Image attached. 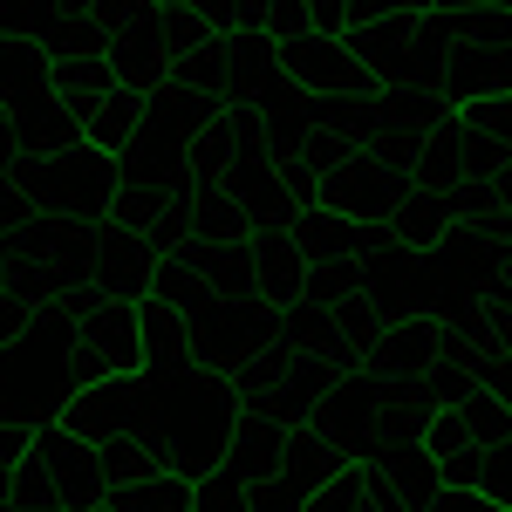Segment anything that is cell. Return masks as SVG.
<instances>
[{
  "mask_svg": "<svg viewBox=\"0 0 512 512\" xmlns=\"http://www.w3.org/2000/svg\"><path fill=\"white\" fill-rule=\"evenodd\" d=\"M96 512H103V506H96Z\"/></svg>",
  "mask_w": 512,
  "mask_h": 512,
  "instance_id": "obj_37",
  "label": "cell"
},
{
  "mask_svg": "<svg viewBox=\"0 0 512 512\" xmlns=\"http://www.w3.org/2000/svg\"><path fill=\"white\" fill-rule=\"evenodd\" d=\"M512 444V403L499 396L472 390L465 403H451V410H437L431 431H424V451L431 458H458V451H499Z\"/></svg>",
  "mask_w": 512,
  "mask_h": 512,
  "instance_id": "obj_9",
  "label": "cell"
},
{
  "mask_svg": "<svg viewBox=\"0 0 512 512\" xmlns=\"http://www.w3.org/2000/svg\"><path fill=\"white\" fill-rule=\"evenodd\" d=\"M103 376H144V328H137V301H103L96 315L76 328L69 342V396L103 383Z\"/></svg>",
  "mask_w": 512,
  "mask_h": 512,
  "instance_id": "obj_3",
  "label": "cell"
},
{
  "mask_svg": "<svg viewBox=\"0 0 512 512\" xmlns=\"http://www.w3.org/2000/svg\"><path fill=\"white\" fill-rule=\"evenodd\" d=\"M0 512H7V506H0Z\"/></svg>",
  "mask_w": 512,
  "mask_h": 512,
  "instance_id": "obj_38",
  "label": "cell"
},
{
  "mask_svg": "<svg viewBox=\"0 0 512 512\" xmlns=\"http://www.w3.org/2000/svg\"><path fill=\"white\" fill-rule=\"evenodd\" d=\"M110 69H117V82L137 96V103H151L158 89H171V62H164V48L151 41V28L144 21H123V28H110Z\"/></svg>",
  "mask_w": 512,
  "mask_h": 512,
  "instance_id": "obj_16",
  "label": "cell"
},
{
  "mask_svg": "<svg viewBox=\"0 0 512 512\" xmlns=\"http://www.w3.org/2000/svg\"><path fill=\"white\" fill-rule=\"evenodd\" d=\"M472 117H478V130H492V137L512 151V89H506V96H492V103H472Z\"/></svg>",
  "mask_w": 512,
  "mask_h": 512,
  "instance_id": "obj_32",
  "label": "cell"
},
{
  "mask_svg": "<svg viewBox=\"0 0 512 512\" xmlns=\"http://www.w3.org/2000/svg\"><path fill=\"white\" fill-rule=\"evenodd\" d=\"M7 178L21 185V198L48 212V219H82V226H103L110 219V198H117L123 171L117 158L89 151V144H69V151H48V158H14Z\"/></svg>",
  "mask_w": 512,
  "mask_h": 512,
  "instance_id": "obj_1",
  "label": "cell"
},
{
  "mask_svg": "<svg viewBox=\"0 0 512 512\" xmlns=\"http://www.w3.org/2000/svg\"><path fill=\"white\" fill-rule=\"evenodd\" d=\"M437 403L424 396V383H383V410H376V431L383 444H424Z\"/></svg>",
  "mask_w": 512,
  "mask_h": 512,
  "instance_id": "obj_23",
  "label": "cell"
},
{
  "mask_svg": "<svg viewBox=\"0 0 512 512\" xmlns=\"http://www.w3.org/2000/svg\"><path fill=\"white\" fill-rule=\"evenodd\" d=\"M362 294H369V267H362V260H328V267H308V294H301V301L342 315V308L362 301Z\"/></svg>",
  "mask_w": 512,
  "mask_h": 512,
  "instance_id": "obj_27",
  "label": "cell"
},
{
  "mask_svg": "<svg viewBox=\"0 0 512 512\" xmlns=\"http://www.w3.org/2000/svg\"><path fill=\"white\" fill-rule=\"evenodd\" d=\"M123 82L110 69V55H62L55 62V103L69 110V117H89L103 96H117Z\"/></svg>",
  "mask_w": 512,
  "mask_h": 512,
  "instance_id": "obj_21",
  "label": "cell"
},
{
  "mask_svg": "<svg viewBox=\"0 0 512 512\" xmlns=\"http://www.w3.org/2000/svg\"><path fill=\"white\" fill-rule=\"evenodd\" d=\"M35 315H41V308L28 301V294H21V287H0V355L14 349L28 328H35Z\"/></svg>",
  "mask_w": 512,
  "mask_h": 512,
  "instance_id": "obj_31",
  "label": "cell"
},
{
  "mask_svg": "<svg viewBox=\"0 0 512 512\" xmlns=\"http://www.w3.org/2000/svg\"><path fill=\"white\" fill-rule=\"evenodd\" d=\"M376 410H383V376H369V369H349L335 390L315 403V424L349 465H376L383 458V431H376Z\"/></svg>",
  "mask_w": 512,
  "mask_h": 512,
  "instance_id": "obj_4",
  "label": "cell"
},
{
  "mask_svg": "<svg viewBox=\"0 0 512 512\" xmlns=\"http://www.w3.org/2000/svg\"><path fill=\"white\" fill-rule=\"evenodd\" d=\"M144 28H151V41L164 48V62L178 69L192 48H205V41L219 35V21L205 14V7H178V0H158L151 14H144Z\"/></svg>",
  "mask_w": 512,
  "mask_h": 512,
  "instance_id": "obj_22",
  "label": "cell"
},
{
  "mask_svg": "<svg viewBox=\"0 0 512 512\" xmlns=\"http://www.w3.org/2000/svg\"><path fill=\"white\" fill-rule=\"evenodd\" d=\"M55 103V55L28 35H0V110L7 123Z\"/></svg>",
  "mask_w": 512,
  "mask_h": 512,
  "instance_id": "obj_12",
  "label": "cell"
},
{
  "mask_svg": "<svg viewBox=\"0 0 512 512\" xmlns=\"http://www.w3.org/2000/svg\"><path fill=\"white\" fill-rule=\"evenodd\" d=\"M246 246H253V301L260 308H287V301L308 294V260H301V246H294L287 226L260 219Z\"/></svg>",
  "mask_w": 512,
  "mask_h": 512,
  "instance_id": "obj_11",
  "label": "cell"
},
{
  "mask_svg": "<svg viewBox=\"0 0 512 512\" xmlns=\"http://www.w3.org/2000/svg\"><path fill=\"white\" fill-rule=\"evenodd\" d=\"M349 151H355V144L342 137V130H328V123H315V130H301V144H294L287 158H294V164H308L315 178H328V171H335V164L349 158Z\"/></svg>",
  "mask_w": 512,
  "mask_h": 512,
  "instance_id": "obj_30",
  "label": "cell"
},
{
  "mask_svg": "<svg viewBox=\"0 0 512 512\" xmlns=\"http://www.w3.org/2000/svg\"><path fill=\"white\" fill-rule=\"evenodd\" d=\"M137 328H144V376L205 369V355H198V342H192V315H178L171 301L144 294V301H137Z\"/></svg>",
  "mask_w": 512,
  "mask_h": 512,
  "instance_id": "obj_15",
  "label": "cell"
},
{
  "mask_svg": "<svg viewBox=\"0 0 512 512\" xmlns=\"http://www.w3.org/2000/svg\"><path fill=\"white\" fill-rule=\"evenodd\" d=\"M506 253H512V239H506Z\"/></svg>",
  "mask_w": 512,
  "mask_h": 512,
  "instance_id": "obj_36",
  "label": "cell"
},
{
  "mask_svg": "<svg viewBox=\"0 0 512 512\" xmlns=\"http://www.w3.org/2000/svg\"><path fill=\"white\" fill-rule=\"evenodd\" d=\"M137 137H144V103H137L130 89L103 96V103L82 117V144H89V151H103V158H117V164L137 151Z\"/></svg>",
  "mask_w": 512,
  "mask_h": 512,
  "instance_id": "obj_20",
  "label": "cell"
},
{
  "mask_svg": "<svg viewBox=\"0 0 512 512\" xmlns=\"http://www.w3.org/2000/svg\"><path fill=\"white\" fill-rule=\"evenodd\" d=\"M280 465H287V424L239 410L233 437H226V472H239L246 485H267V478H280Z\"/></svg>",
  "mask_w": 512,
  "mask_h": 512,
  "instance_id": "obj_17",
  "label": "cell"
},
{
  "mask_svg": "<svg viewBox=\"0 0 512 512\" xmlns=\"http://www.w3.org/2000/svg\"><path fill=\"white\" fill-rule=\"evenodd\" d=\"M151 294H158V301H171L178 315H198V308L212 301V287H205V274H198V253H192V246H185V253H164V260H158Z\"/></svg>",
  "mask_w": 512,
  "mask_h": 512,
  "instance_id": "obj_26",
  "label": "cell"
},
{
  "mask_svg": "<svg viewBox=\"0 0 512 512\" xmlns=\"http://www.w3.org/2000/svg\"><path fill=\"white\" fill-rule=\"evenodd\" d=\"M437 362H444V321L437 315H390L383 342L362 355V369L383 383H424Z\"/></svg>",
  "mask_w": 512,
  "mask_h": 512,
  "instance_id": "obj_8",
  "label": "cell"
},
{
  "mask_svg": "<svg viewBox=\"0 0 512 512\" xmlns=\"http://www.w3.org/2000/svg\"><path fill=\"white\" fill-rule=\"evenodd\" d=\"M28 458L55 478V499H69V506H82V512L103 506V451L82 444L76 431H62V424H35Z\"/></svg>",
  "mask_w": 512,
  "mask_h": 512,
  "instance_id": "obj_7",
  "label": "cell"
},
{
  "mask_svg": "<svg viewBox=\"0 0 512 512\" xmlns=\"http://www.w3.org/2000/svg\"><path fill=\"white\" fill-rule=\"evenodd\" d=\"M376 478L390 485V499L403 512H431L437 499H444V472H437V458L424 451V444H383Z\"/></svg>",
  "mask_w": 512,
  "mask_h": 512,
  "instance_id": "obj_18",
  "label": "cell"
},
{
  "mask_svg": "<svg viewBox=\"0 0 512 512\" xmlns=\"http://www.w3.org/2000/svg\"><path fill=\"white\" fill-rule=\"evenodd\" d=\"M478 7H492V14H512V0H478Z\"/></svg>",
  "mask_w": 512,
  "mask_h": 512,
  "instance_id": "obj_35",
  "label": "cell"
},
{
  "mask_svg": "<svg viewBox=\"0 0 512 512\" xmlns=\"http://www.w3.org/2000/svg\"><path fill=\"white\" fill-rule=\"evenodd\" d=\"M274 62H280V76L294 82V89H308V96H369V89H376V76L349 55L342 35H315V28H308V35L280 41Z\"/></svg>",
  "mask_w": 512,
  "mask_h": 512,
  "instance_id": "obj_5",
  "label": "cell"
},
{
  "mask_svg": "<svg viewBox=\"0 0 512 512\" xmlns=\"http://www.w3.org/2000/svg\"><path fill=\"white\" fill-rule=\"evenodd\" d=\"M287 233H294V246H301L308 267H328V260H369L376 239H383V226H362V219H342V212H328V205H308V212L287 219Z\"/></svg>",
  "mask_w": 512,
  "mask_h": 512,
  "instance_id": "obj_13",
  "label": "cell"
},
{
  "mask_svg": "<svg viewBox=\"0 0 512 512\" xmlns=\"http://www.w3.org/2000/svg\"><path fill=\"white\" fill-rule=\"evenodd\" d=\"M192 512H253V485L219 465V472L192 478Z\"/></svg>",
  "mask_w": 512,
  "mask_h": 512,
  "instance_id": "obj_29",
  "label": "cell"
},
{
  "mask_svg": "<svg viewBox=\"0 0 512 512\" xmlns=\"http://www.w3.org/2000/svg\"><path fill=\"white\" fill-rule=\"evenodd\" d=\"M308 28L315 35H349V0H308Z\"/></svg>",
  "mask_w": 512,
  "mask_h": 512,
  "instance_id": "obj_33",
  "label": "cell"
},
{
  "mask_svg": "<svg viewBox=\"0 0 512 512\" xmlns=\"http://www.w3.org/2000/svg\"><path fill=\"white\" fill-rule=\"evenodd\" d=\"M103 512H192V478L158 472V478H144V485H110Z\"/></svg>",
  "mask_w": 512,
  "mask_h": 512,
  "instance_id": "obj_25",
  "label": "cell"
},
{
  "mask_svg": "<svg viewBox=\"0 0 512 512\" xmlns=\"http://www.w3.org/2000/svg\"><path fill=\"white\" fill-rule=\"evenodd\" d=\"M274 342H287V349H301V355H335L342 349L335 315L315 308V301H287V308H274Z\"/></svg>",
  "mask_w": 512,
  "mask_h": 512,
  "instance_id": "obj_24",
  "label": "cell"
},
{
  "mask_svg": "<svg viewBox=\"0 0 512 512\" xmlns=\"http://www.w3.org/2000/svg\"><path fill=\"white\" fill-rule=\"evenodd\" d=\"M485 185H492V205H499V212H506V219H512V158L499 164V171H492Z\"/></svg>",
  "mask_w": 512,
  "mask_h": 512,
  "instance_id": "obj_34",
  "label": "cell"
},
{
  "mask_svg": "<svg viewBox=\"0 0 512 512\" xmlns=\"http://www.w3.org/2000/svg\"><path fill=\"white\" fill-rule=\"evenodd\" d=\"M512 89V35L499 41H465L444 55V76H437V96L444 110H472V103H492Z\"/></svg>",
  "mask_w": 512,
  "mask_h": 512,
  "instance_id": "obj_10",
  "label": "cell"
},
{
  "mask_svg": "<svg viewBox=\"0 0 512 512\" xmlns=\"http://www.w3.org/2000/svg\"><path fill=\"white\" fill-rule=\"evenodd\" d=\"M396 198H403V178L383 158H369V151H349L321 178V205L342 212V219H362V226H383L396 212Z\"/></svg>",
  "mask_w": 512,
  "mask_h": 512,
  "instance_id": "obj_6",
  "label": "cell"
},
{
  "mask_svg": "<svg viewBox=\"0 0 512 512\" xmlns=\"http://www.w3.org/2000/svg\"><path fill=\"white\" fill-rule=\"evenodd\" d=\"M158 246H151V233H123V226H103L96 233V287L103 294H117V301H144L151 294V274H158Z\"/></svg>",
  "mask_w": 512,
  "mask_h": 512,
  "instance_id": "obj_14",
  "label": "cell"
},
{
  "mask_svg": "<svg viewBox=\"0 0 512 512\" xmlns=\"http://www.w3.org/2000/svg\"><path fill=\"white\" fill-rule=\"evenodd\" d=\"M62 431H76L82 444H123V437H151L158 424V383L151 376H103V383H89L62 403V417H55Z\"/></svg>",
  "mask_w": 512,
  "mask_h": 512,
  "instance_id": "obj_2",
  "label": "cell"
},
{
  "mask_svg": "<svg viewBox=\"0 0 512 512\" xmlns=\"http://www.w3.org/2000/svg\"><path fill=\"white\" fill-rule=\"evenodd\" d=\"M308 512H383L376 506V472H369V465H342V472L308 499Z\"/></svg>",
  "mask_w": 512,
  "mask_h": 512,
  "instance_id": "obj_28",
  "label": "cell"
},
{
  "mask_svg": "<svg viewBox=\"0 0 512 512\" xmlns=\"http://www.w3.org/2000/svg\"><path fill=\"white\" fill-rule=\"evenodd\" d=\"M451 226H458L451 198H444V192H417V185H403V198H396V212L383 219V233H390V239H403L410 253H437Z\"/></svg>",
  "mask_w": 512,
  "mask_h": 512,
  "instance_id": "obj_19",
  "label": "cell"
}]
</instances>
